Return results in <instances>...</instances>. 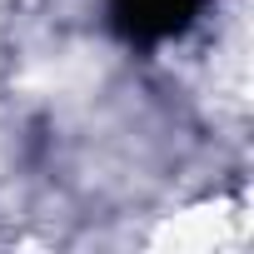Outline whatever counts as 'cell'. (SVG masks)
Returning a JSON list of instances; mask_svg holds the SVG:
<instances>
[{"mask_svg":"<svg viewBox=\"0 0 254 254\" xmlns=\"http://www.w3.org/2000/svg\"><path fill=\"white\" fill-rule=\"evenodd\" d=\"M199 10L204 0H110V25L135 45H155L180 35Z\"/></svg>","mask_w":254,"mask_h":254,"instance_id":"6da1fadb","label":"cell"}]
</instances>
